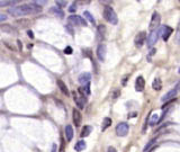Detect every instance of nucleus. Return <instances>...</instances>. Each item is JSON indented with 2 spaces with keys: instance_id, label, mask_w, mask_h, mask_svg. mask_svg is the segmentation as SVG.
Listing matches in <instances>:
<instances>
[{
  "instance_id": "nucleus-19",
  "label": "nucleus",
  "mask_w": 180,
  "mask_h": 152,
  "mask_svg": "<svg viewBox=\"0 0 180 152\" xmlns=\"http://www.w3.org/2000/svg\"><path fill=\"white\" fill-rule=\"evenodd\" d=\"M86 149V142L83 140H80L77 142V144L74 145V150L77 152H80V151H83Z\"/></svg>"
},
{
  "instance_id": "nucleus-2",
  "label": "nucleus",
  "mask_w": 180,
  "mask_h": 152,
  "mask_svg": "<svg viewBox=\"0 0 180 152\" xmlns=\"http://www.w3.org/2000/svg\"><path fill=\"white\" fill-rule=\"evenodd\" d=\"M104 17L105 19L110 23L111 25H116L118 23V18H117V15L116 12L114 11V9L111 8L110 6H106L105 9H104Z\"/></svg>"
},
{
  "instance_id": "nucleus-35",
  "label": "nucleus",
  "mask_w": 180,
  "mask_h": 152,
  "mask_svg": "<svg viewBox=\"0 0 180 152\" xmlns=\"http://www.w3.org/2000/svg\"><path fill=\"white\" fill-rule=\"evenodd\" d=\"M16 1L15 0H12V1H10V2H8V5H11V3H15ZM7 5V2H5V1H2V2H1V7H3V6H6Z\"/></svg>"
},
{
  "instance_id": "nucleus-44",
  "label": "nucleus",
  "mask_w": 180,
  "mask_h": 152,
  "mask_svg": "<svg viewBox=\"0 0 180 152\" xmlns=\"http://www.w3.org/2000/svg\"><path fill=\"white\" fill-rule=\"evenodd\" d=\"M179 1H180V0H179Z\"/></svg>"
},
{
  "instance_id": "nucleus-30",
  "label": "nucleus",
  "mask_w": 180,
  "mask_h": 152,
  "mask_svg": "<svg viewBox=\"0 0 180 152\" xmlns=\"http://www.w3.org/2000/svg\"><path fill=\"white\" fill-rule=\"evenodd\" d=\"M1 29H2V32H14L11 29V26H9V25H2Z\"/></svg>"
},
{
  "instance_id": "nucleus-10",
  "label": "nucleus",
  "mask_w": 180,
  "mask_h": 152,
  "mask_svg": "<svg viewBox=\"0 0 180 152\" xmlns=\"http://www.w3.org/2000/svg\"><path fill=\"white\" fill-rule=\"evenodd\" d=\"M144 87H145V80L142 76H138L135 80V89H136V91L141 92V91H143Z\"/></svg>"
},
{
  "instance_id": "nucleus-4",
  "label": "nucleus",
  "mask_w": 180,
  "mask_h": 152,
  "mask_svg": "<svg viewBox=\"0 0 180 152\" xmlns=\"http://www.w3.org/2000/svg\"><path fill=\"white\" fill-rule=\"evenodd\" d=\"M68 19H69V24L74 25V26H87V21L80 16H70Z\"/></svg>"
},
{
  "instance_id": "nucleus-5",
  "label": "nucleus",
  "mask_w": 180,
  "mask_h": 152,
  "mask_svg": "<svg viewBox=\"0 0 180 152\" xmlns=\"http://www.w3.org/2000/svg\"><path fill=\"white\" fill-rule=\"evenodd\" d=\"M160 21H161V16H160L158 12H154V14L152 15V18H151L150 26H149L151 32H152V30H155L156 28L159 27Z\"/></svg>"
},
{
  "instance_id": "nucleus-21",
  "label": "nucleus",
  "mask_w": 180,
  "mask_h": 152,
  "mask_svg": "<svg viewBox=\"0 0 180 152\" xmlns=\"http://www.w3.org/2000/svg\"><path fill=\"white\" fill-rule=\"evenodd\" d=\"M111 125V119L109 118V117H106V118H104V121H102V126H101V131H106L107 130V127H109Z\"/></svg>"
},
{
  "instance_id": "nucleus-40",
  "label": "nucleus",
  "mask_w": 180,
  "mask_h": 152,
  "mask_svg": "<svg viewBox=\"0 0 180 152\" xmlns=\"http://www.w3.org/2000/svg\"><path fill=\"white\" fill-rule=\"evenodd\" d=\"M177 89H180V82L178 83V86H177Z\"/></svg>"
},
{
  "instance_id": "nucleus-15",
  "label": "nucleus",
  "mask_w": 180,
  "mask_h": 152,
  "mask_svg": "<svg viewBox=\"0 0 180 152\" xmlns=\"http://www.w3.org/2000/svg\"><path fill=\"white\" fill-rule=\"evenodd\" d=\"M56 82H57V86H59V88H60V90L62 91L63 94L65 95V96H70L69 89H68L66 85L64 83V81H62V80H57Z\"/></svg>"
},
{
  "instance_id": "nucleus-8",
  "label": "nucleus",
  "mask_w": 180,
  "mask_h": 152,
  "mask_svg": "<svg viewBox=\"0 0 180 152\" xmlns=\"http://www.w3.org/2000/svg\"><path fill=\"white\" fill-rule=\"evenodd\" d=\"M145 40H146V33L145 32H140L134 38L135 45L137 46V47H141L143 45V43L145 42Z\"/></svg>"
},
{
  "instance_id": "nucleus-37",
  "label": "nucleus",
  "mask_w": 180,
  "mask_h": 152,
  "mask_svg": "<svg viewBox=\"0 0 180 152\" xmlns=\"http://www.w3.org/2000/svg\"><path fill=\"white\" fill-rule=\"evenodd\" d=\"M0 18H1V19H0V20L3 21V20H6L7 16H6V15H3V14H1V17H0Z\"/></svg>"
},
{
  "instance_id": "nucleus-38",
  "label": "nucleus",
  "mask_w": 180,
  "mask_h": 152,
  "mask_svg": "<svg viewBox=\"0 0 180 152\" xmlns=\"http://www.w3.org/2000/svg\"><path fill=\"white\" fill-rule=\"evenodd\" d=\"M127 78H128V77H126V78H124L123 81H122V85H123V86H125V85H126V82H127Z\"/></svg>"
},
{
  "instance_id": "nucleus-7",
  "label": "nucleus",
  "mask_w": 180,
  "mask_h": 152,
  "mask_svg": "<svg viewBox=\"0 0 180 152\" xmlns=\"http://www.w3.org/2000/svg\"><path fill=\"white\" fill-rule=\"evenodd\" d=\"M172 32H173V29L171 27H168V26H161V28H160V30H159V35H161L163 41H168Z\"/></svg>"
},
{
  "instance_id": "nucleus-27",
  "label": "nucleus",
  "mask_w": 180,
  "mask_h": 152,
  "mask_svg": "<svg viewBox=\"0 0 180 152\" xmlns=\"http://www.w3.org/2000/svg\"><path fill=\"white\" fill-rule=\"evenodd\" d=\"M91 2V0H77L75 3L77 5H80V6H83V5H89Z\"/></svg>"
},
{
  "instance_id": "nucleus-43",
  "label": "nucleus",
  "mask_w": 180,
  "mask_h": 152,
  "mask_svg": "<svg viewBox=\"0 0 180 152\" xmlns=\"http://www.w3.org/2000/svg\"><path fill=\"white\" fill-rule=\"evenodd\" d=\"M137 1H140V0H137Z\"/></svg>"
},
{
  "instance_id": "nucleus-17",
  "label": "nucleus",
  "mask_w": 180,
  "mask_h": 152,
  "mask_svg": "<svg viewBox=\"0 0 180 152\" xmlns=\"http://www.w3.org/2000/svg\"><path fill=\"white\" fill-rule=\"evenodd\" d=\"M65 136H66V140L71 141L73 139V128H72L71 125H66L65 126Z\"/></svg>"
},
{
  "instance_id": "nucleus-24",
  "label": "nucleus",
  "mask_w": 180,
  "mask_h": 152,
  "mask_svg": "<svg viewBox=\"0 0 180 152\" xmlns=\"http://www.w3.org/2000/svg\"><path fill=\"white\" fill-rule=\"evenodd\" d=\"M51 11L53 12V14H55V15H57L60 18H63V16H64V14H63L62 10L57 9V8H51Z\"/></svg>"
},
{
  "instance_id": "nucleus-34",
  "label": "nucleus",
  "mask_w": 180,
  "mask_h": 152,
  "mask_svg": "<svg viewBox=\"0 0 180 152\" xmlns=\"http://www.w3.org/2000/svg\"><path fill=\"white\" fill-rule=\"evenodd\" d=\"M57 5H59V6H61V7H64L66 5L65 0H57Z\"/></svg>"
},
{
  "instance_id": "nucleus-3",
  "label": "nucleus",
  "mask_w": 180,
  "mask_h": 152,
  "mask_svg": "<svg viewBox=\"0 0 180 152\" xmlns=\"http://www.w3.org/2000/svg\"><path fill=\"white\" fill-rule=\"evenodd\" d=\"M72 96H73V99H74L77 106H78L80 110H82L84 107V105H86V103H87L86 95L82 94L81 91H79V94L78 92H75V91H73V92H72Z\"/></svg>"
},
{
  "instance_id": "nucleus-16",
  "label": "nucleus",
  "mask_w": 180,
  "mask_h": 152,
  "mask_svg": "<svg viewBox=\"0 0 180 152\" xmlns=\"http://www.w3.org/2000/svg\"><path fill=\"white\" fill-rule=\"evenodd\" d=\"M97 34H98V37L100 41H102L105 38V34H106L105 25H99L98 28H97Z\"/></svg>"
},
{
  "instance_id": "nucleus-41",
  "label": "nucleus",
  "mask_w": 180,
  "mask_h": 152,
  "mask_svg": "<svg viewBox=\"0 0 180 152\" xmlns=\"http://www.w3.org/2000/svg\"><path fill=\"white\" fill-rule=\"evenodd\" d=\"M15 1H23V0H15Z\"/></svg>"
},
{
  "instance_id": "nucleus-36",
  "label": "nucleus",
  "mask_w": 180,
  "mask_h": 152,
  "mask_svg": "<svg viewBox=\"0 0 180 152\" xmlns=\"http://www.w3.org/2000/svg\"><path fill=\"white\" fill-rule=\"evenodd\" d=\"M108 152H117V151H116V149H115V148H113V146H109V148H108Z\"/></svg>"
},
{
  "instance_id": "nucleus-14",
  "label": "nucleus",
  "mask_w": 180,
  "mask_h": 152,
  "mask_svg": "<svg viewBox=\"0 0 180 152\" xmlns=\"http://www.w3.org/2000/svg\"><path fill=\"white\" fill-rule=\"evenodd\" d=\"M177 91H178V89L176 88V89H172V90H170L169 92H167V94L162 97V101L163 103H165V101H172L174 97H176V95H177Z\"/></svg>"
},
{
  "instance_id": "nucleus-32",
  "label": "nucleus",
  "mask_w": 180,
  "mask_h": 152,
  "mask_svg": "<svg viewBox=\"0 0 180 152\" xmlns=\"http://www.w3.org/2000/svg\"><path fill=\"white\" fill-rule=\"evenodd\" d=\"M98 1L100 3H104V5H106V6H107V5H109V3L113 2V0H98Z\"/></svg>"
},
{
  "instance_id": "nucleus-12",
  "label": "nucleus",
  "mask_w": 180,
  "mask_h": 152,
  "mask_svg": "<svg viewBox=\"0 0 180 152\" xmlns=\"http://www.w3.org/2000/svg\"><path fill=\"white\" fill-rule=\"evenodd\" d=\"M105 55H106V46L104 44H100L97 47V56L100 61H105Z\"/></svg>"
},
{
  "instance_id": "nucleus-26",
  "label": "nucleus",
  "mask_w": 180,
  "mask_h": 152,
  "mask_svg": "<svg viewBox=\"0 0 180 152\" xmlns=\"http://www.w3.org/2000/svg\"><path fill=\"white\" fill-rule=\"evenodd\" d=\"M159 119L158 118V115L156 114H154V115H152V118L150 119V125H155L159 123Z\"/></svg>"
},
{
  "instance_id": "nucleus-9",
  "label": "nucleus",
  "mask_w": 180,
  "mask_h": 152,
  "mask_svg": "<svg viewBox=\"0 0 180 152\" xmlns=\"http://www.w3.org/2000/svg\"><path fill=\"white\" fill-rule=\"evenodd\" d=\"M158 37H159V32L152 30L151 34L149 35V37H147V46L149 47H152L156 43V41H158Z\"/></svg>"
},
{
  "instance_id": "nucleus-28",
  "label": "nucleus",
  "mask_w": 180,
  "mask_h": 152,
  "mask_svg": "<svg viewBox=\"0 0 180 152\" xmlns=\"http://www.w3.org/2000/svg\"><path fill=\"white\" fill-rule=\"evenodd\" d=\"M33 3H36V5H38V6H44L47 3V0H32Z\"/></svg>"
},
{
  "instance_id": "nucleus-39",
  "label": "nucleus",
  "mask_w": 180,
  "mask_h": 152,
  "mask_svg": "<svg viewBox=\"0 0 180 152\" xmlns=\"http://www.w3.org/2000/svg\"><path fill=\"white\" fill-rule=\"evenodd\" d=\"M52 152H56V144L52 145Z\"/></svg>"
},
{
  "instance_id": "nucleus-33",
  "label": "nucleus",
  "mask_w": 180,
  "mask_h": 152,
  "mask_svg": "<svg viewBox=\"0 0 180 152\" xmlns=\"http://www.w3.org/2000/svg\"><path fill=\"white\" fill-rule=\"evenodd\" d=\"M72 52H73V50L70 47V46H68V47H65V50H64V53L65 54H71Z\"/></svg>"
},
{
  "instance_id": "nucleus-29",
  "label": "nucleus",
  "mask_w": 180,
  "mask_h": 152,
  "mask_svg": "<svg viewBox=\"0 0 180 152\" xmlns=\"http://www.w3.org/2000/svg\"><path fill=\"white\" fill-rule=\"evenodd\" d=\"M176 43H180V21H179V24H178L177 34H176Z\"/></svg>"
},
{
  "instance_id": "nucleus-1",
  "label": "nucleus",
  "mask_w": 180,
  "mask_h": 152,
  "mask_svg": "<svg viewBox=\"0 0 180 152\" xmlns=\"http://www.w3.org/2000/svg\"><path fill=\"white\" fill-rule=\"evenodd\" d=\"M8 11L14 17L26 15H36V14H39V12L42 11V7L36 5V3H26V5H21V6L10 8Z\"/></svg>"
},
{
  "instance_id": "nucleus-11",
  "label": "nucleus",
  "mask_w": 180,
  "mask_h": 152,
  "mask_svg": "<svg viewBox=\"0 0 180 152\" xmlns=\"http://www.w3.org/2000/svg\"><path fill=\"white\" fill-rule=\"evenodd\" d=\"M90 79H91V74H90L89 72H83V73H81L80 76H79V82H80L82 86L89 83Z\"/></svg>"
},
{
  "instance_id": "nucleus-31",
  "label": "nucleus",
  "mask_w": 180,
  "mask_h": 152,
  "mask_svg": "<svg viewBox=\"0 0 180 152\" xmlns=\"http://www.w3.org/2000/svg\"><path fill=\"white\" fill-rule=\"evenodd\" d=\"M77 6H78V5H77V3H72L71 6H70V8H69V11L70 12H74L75 10H77Z\"/></svg>"
},
{
  "instance_id": "nucleus-20",
  "label": "nucleus",
  "mask_w": 180,
  "mask_h": 152,
  "mask_svg": "<svg viewBox=\"0 0 180 152\" xmlns=\"http://www.w3.org/2000/svg\"><path fill=\"white\" fill-rule=\"evenodd\" d=\"M92 131V127L91 126H89V125H86V126H83L82 127V130H81V136L82 137H86V136H88L90 134V132Z\"/></svg>"
},
{
  "instance_id": "nucleus-6",
  "label": "nucleus",
  "mask_w": 180,
  "mask_h": 152,
  "mask_svg": "<svg viewBox=\"0 0 180 152\" xmlns=\"http://www.w3.org/2000/svg\"><path fill=\"white\" fill-rule=\"evenodd\" d=\"M129 127L127 123H119L116 126V134L118 136H125L126 134L128 133Z\"/></svg>"
},
{
  "instance_id": "nucleus-18",
  "label": "nucleus",
  "mask_w": 180,
  "mask_h": 152,
  "mask_svg": "<svg viewBox=\"0 0 180 152\" xmlns=\"http://www.w3.org/2000/svg\"><path fill=\"white\" fill-rule=\"evenodd\" d=\"M152 88L154 89V90H156V91L161 90V88H162V81H161V79H160V78H155V79L153 80V82H152Z\"/></svg>"
},
{
  "instance_id": "nucleus-42",
  "label": "nucleus",
  "mask_w": 180,
  "mask_h": 152,
  "mask_svg": "<svg viewBox=\"0 0 180 152\" xmlns=\"http://www.w3.org/2000/svg\"><path fill=\"white\" fill-rule=\"evenodd\" d=\"M178 72H179V74H180V68H179V70H178Z\"/></svg>"
},
{
  "instance_id": "nucleus-22",
  "label": "nucleus",
  "mask_w": 180,
  "mask_h": 152,
  "mask_svg": "<svg viewBox=\"0 0 180 152\" xmlns=\"http://www.w3.org/2000/svg\"><path fill=\"white\" fill-rule=\"evenodd\" d=\"M79 91H81L82 94H84L86 96H89L90 95V82L87 85H83L81 88H79Z\"/></svg>"
},
{
  "instance_id": "nucleus-13",
  "label": "nucleus",
  "mask_w": 180,
  "mask_h": 152,
  "mask_svg": "<svg viewBox=\"0 0 180 152\" xmlns=\"http://www.w3.org/2000/svg\"><path fill=\"white\" fill-rule=\"evenodd\" d=\"M73 115H72V117H73V124L75 125V126H80L81 124V121H82V116H81L80 112H79L78 110H73V113H72Z\"/></svg>"
},
{
  "instance_id": "nucleus-25",
  "label": "nucleus",
  "mask_w": 180,
  "mask_h": 152,
  "mask_svg": "<svg viewBox=\"0 0 180 152\" xmlns=\"http://www.w3.org/2000/svg\"><path fill=\"white\" fill-rule=\"evenodd\" d=\"M84 17L88 19V20H90V23L91 24H95V19H93V17H92V15L90 14V12H88V11H84Z\"/></svg>"
},
{
  "instance_id": "nucleus-23",
  "label": "nucleus",
  "mask_w": 180,
  "mask_h": 152,
  "mask_svg": "<svg viewBox=\"0 0 180 152\" xmlns=\"http://www.w3.org/2000/svg\"><path fill=\"white\" fill-rule=\"evenodd\" d=\"M156 140H158V137H154V139H152V140H151L150 142L147 143L146 145L144 146L143 151H144V152H146V151H149V150H150V149H152V145H154V144H155Z\"/></svg>"
}]
</instances>
